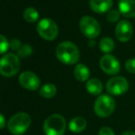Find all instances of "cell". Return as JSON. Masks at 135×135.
<instances>
[{"label":"cell","mask_w":135,"mask_h":135,"mask_svg":"<svg viewBox=\"0 0 135 135\" xmlns=\"http://www.w3.org/2000/svg\"><path fill=\"white\" fill-rule=\"evenodd\" d=\"M56 55L60 62L67 65H72L79 61V48L73 43L65 41L60 43L56 49Z\"/></svg>","instance_id":"obj_1"},{"label":"cell","mask_w":135,"mask_h":135,"mask_svg":"<svg viewBox=\"0 0 135 135\" xmlns=\"http://www.w3.org/2000/svg\"><path fill=\"white\" fill-rule=\"evenodd\" d=\"M30 125V116L25 112H20L9 118L8 122V129L12 134L21 135L26 132Z\"/></svg>","instance_id":"obj_2"},{"label":"cell","mask_w":135,"mask_h":135,"mask_svg":"<svg viewBox=\"0 0 135 135\" xmlns=\"http://www.w3.org/2000/svg\"><path fill=\"white\" fill-rule=\"evenodd\" d=\"M43 129L46 135H64L66 131V120L59 114L51 115L45 120Z\"/></svg>","instance_id":"obj_3"},{"label":"cell","mask_w":135,"mask_h":135,"mask_svg":"<svg viewBox=\"0 0 135 135\" xmlns=\"http://www.w3.org/2000/svg\"><path fill=\"white\" fill-rule=\"evenodd\" d=\"M21 68L19 56L8 53L2 56L0 61V73L4 77H13L19 72Z\"/></svg>","instance_id":"obj_4"},{"label":"cell","mask_w":135,"mask_h":135,"mask_svg":"<svg viewBox=\"0 0 135 135\" xmlns=\"http://www.w3.org/2000/svg\"><path fill=\"white\" fill-rule=\"evenodd\" d=\"M94 110L98 117L107 118L115 110V100L108 94H101L94 102Z\"/></svg>","instance_id":"obj_5"},{"label":"cell","mask_w":135,"mask_h":135,"mask_svg":"<svg viewBox=\"0 0 135 135\" xmlns=\"http://www.w3.org/2000/svg\"><path fill=\"white\" fill-rule=\"evenodd\" d=\"M37 32L43 39L53 41L58 35V27L56 23L51 19H43L38 22L36 27Z\"/></svg>","instance_id":"obj_6"},{"label":"cell","mask_w":135,"mask_h":135,"mask_svg":"<svg viewBox=\"0 0 135 135\" xmlns=\"http://www.w3.org/2000/svg\"><path fill=\"white\" fill-rule=\"evenodd\" d=\"M80 29L83 35L89 39L96 38L101 32V26L95 19L90 16H84L80 21Z\"/></svg>","instance_id":"obj_7"},{"label":"cell","mask_w":135,"mask_h":135,"mask_svg":"<svg viewBox=\"0 0 135 135\" xmlns=\"http://www.w3.org/2000/svg\"><path fill=\"white\" fill-rule=\"evenodd\" d=\"M129 89V83L123 77L115 76L107 83V90L112 95H121Z\"/></svg>","instance_id":"obj_8"},{"label":"cell","mask_w":135,"mask_h":135,"mask_svg":"<svg viewBox=\"0 0 135 135\" xmlns=\"http://www.w3.org/2000/svg\"><path fill=\"white\" fill-rule=\"evenodd\" d=\"M100 68L108 75H116L120 71V64L117 57L110 54L104 55L100 59Z\"/></svg>","instance_id":"obj_9"},{"label":"cell","mask_w":135,"mask_h":135,"mask_svg":"<svg viewBox=\"0 0 135 135\" xmlns=\"http://www.w3.org/2000/svg\"><path fill=\"white\" fill-rule=\"evenodd\" d=\"M19 81L23 88L30 91H36L41 84L39 77L32 71L22 72L20 75Z\"/></svg>","instance_id":"obj_10"},{"label":"cell","mask_w":135,"mask_h":135,"mask_svg":"<svg viewBox=\"0 0 135 135\" xmlns=\"http://www.w3.org/2000/svg\"><path fill=\"white\" fill-rule=\"evenodd\" d=\"M116 37L120 42H128L133 35V28L131 22L128 21H120L116 27Z\"/></svg>","instance_id":"obj_11"},{"label":"cell","mask_w":135,"mask_h":135,"mask_svg":"<svg viewBox=\"0 0 135 135\" xmlns=\"http://www.w3.org/2000/svg\"><path fill=\"white\" fill-rule=\"evenodd\" d=\"M118 8L124 17L135 18V0H118Z\"/></svg>","instance_id":"obj_12"},{"label":"cell","mask_w":135,"mask_h":135,"mask_svg":"<svg viewBox=\"0 0 135 135\" xmlns=\"http://www.w3.org/2000/svg\"><path fill=\"white\" fill-rule=\"evenodd\" d=\"M113 6V0H90V7L95 13H105Z\"/></svg>","instance_id":"obj_13"},{"label":"cell","mask_w":135,"mask_h":135,"mask_svg":"<svg viewBox=\"0 0 135 135\" xmlns=\"http://www.w3.org/2000/svg\"><path fill=\"white\" fill-rule=\"evenodd\" d=\"M86 90L93 95H99L103 91V84L101 81L96 78H93L87 81L86 83Z\"/></svg>","instance_id":"obj_14"},{"label":"cell","mask_w":135,"mask_h":135,"mask_svg":"<svg viewBox=\"0 0 135 135\" xmlns=\"http://www.w3.org/2000/svg\"><path fill=\"white\" fill-rule=\"evenodd\" d=\"M87 122L81 117H76L73 118L69 123V129H70V131L75 133L81 132L83 131H84L86 128Z\"/></svg>","instance_id":"obj_15"},{"label":"cell","mask_w":135,"mask_h":135,"mask_svg":"<svg viewBox=\"0 0 135 135\" xmlns=\"http://www.w3.org/2000/svg\"><path fill=\"white\" fill-rule=\"evenodd\" d=\"M74 77L79 81H86L90 76V70L84 64H78L74 69Z\"/></svg>","instance_id":"obj_16"},{"label":"cell","mask_w":135,"mask_h":135,"mask_svg":"<svg viewBox=\"0 0 135 135\" xmlns=\"http://www.w3.org/2000/svg\"><path fill=\"white\" fill-rule=\"evenodd\" d=\"M22 16H23V19H24L27 22L33 23V22H35L38 20V18H39V13H38V11L34 8L30 7V8H25L24 11H23Z\"/></svg>","instance_id":"obj_17"},{"label":"cell","mask_w":135,"mask_h":135,"mask_svg":"<svg viewBox=\"0 0 135 135\" xmlns=\"http://www.w3.org/2000/svg\"><path fill=\"white\" fill-rule=\"evenodd\" d=\"M99 47L101 49L102 52L104 53H111L115 48V43L111 38L109 37H104L100 40L99 43Z\"/></svg>","instance_id":"obj_18"},{"label":"cell","mask_w":135,"mask_h":135,"mask_svg":"<svg viewBox=\"0 0 135 135\" xmlns=\"http://www.w3.org/2000/svg\"><path fill=\"white\" fill-rule=\"evenodd\" d=\"M56 94V87L52 83H46L40 89V94L45 98H53Z\"/></svg>","instance_id":"obj_19"},{"label":"cell","mask_w":135,"mask_h":135,"mask_svg":"<svg viewBox=\"0 0 135 135\" xmlns=\"http://www.w3.org/2000/svg\"><path fill=\"white\" fill-rule=\"evenodd\" d=\"M32 48L30 45H23L20 47V49L18 50V55L21 57H26L29 56L30 55H32Z\"/></svg>","instance_id":"obj_20"},{"label":"cell","mask_w":135,"mask_h":135,"mask_svg":"<svg viewBox=\"0 0 135 135\" xmlns=\"http://www.w3.org/2000/svg\"><path fill=\"white\" fill-rule=\"evenodd\" d=\"M120 17V12H118V10H115V9H112V10H109L108 14L107 16V19L109 22H117L118 21Z\"/></svg>","instance_id":"obj_21"},{"label":"cell","mask_w":135,"mask_h":135,"mask_svg":"<svg viewBox=\"0 0 135 135\" xmlns=\"http://www.w3.org/2000/svg\"><path fill=\"white\" fill-rule=\"evenodd\" d=\"M0 39H1V45H0L1 54H5V53H6V51L8 49V47L10 46V44L8 43V39H7L4 35L0 36Z\"/></svg>","instance_id":"obj_22"},{"label":"cell","mask_w":135,"mask_h":135,"mask_svg":"<svg viewBox=\"0 0 135 135\" xmlns=\"http://www.w3.org/2000/svg\"><path fill=\"white\" fill-rule=\"evenodd\" d=\"M126 70L131 73L135 74V58H129L125 63Z\"/></svg>","instance_id":"obj_23"},{"label":"cell","mask_w":135,"mask_h":135,"mask_svg":"<svg viewBox=\"0 0 135 135\" xmlns=\"http://www.w3.org/2000/svg\"><path fill=\"white\" fill-rule=\"evenodd\" d=\"M99 135H115V133L110 128L103 127L99 131Z\"/></svg>","instance_id":"obj_24"},{"label":"cell","mask_w":135,"mask_h":135,"mask_svg":"<svg viewBox=\"0 0 135 135\" xmlns=\"http://www.w3.org/2000/svg\"><path fill=\"white\" fill-rule=\"evenodd\" d=\"M21 46V42L18 39H13L10 42V48H11L12 50H19Z\"/></svg>","instance_id":"obj_25"},{"label":"cell","mask_w":135,"mask_h":135,"mask_svg":"<svg viewBox=\"0 0 135 135\" xmlns=\"http://www.w3.org/2000/svg\"><path fill=\"white\" fill-rule=\"evenodd\" d=\"M0 122H1V129H4L5 128V123H6V120H5V118H4V115L1 114L0 115Z\"/></svg>","instance_id":"obj_26"},{"label":"cell","mask_w":135,"mask_h":135,"mask_svg":"<svg viewBox=\"0 0 135 135\" xmlns=\"http://www.w3.org/2000/svg\"><path fill=\"white\" fill-rule=\"evenodd\" d=\"M120 135H135L134 131H125V132L121 133Z\"/></svg>","instance_id":"obj_27"}]
</instances>
